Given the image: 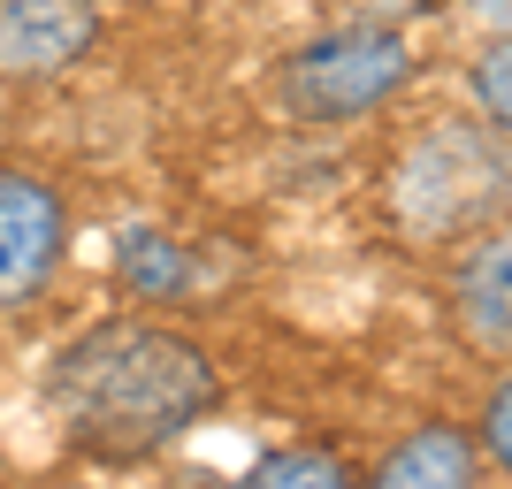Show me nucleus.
<instances>
[{
	"label": "nucleus",
	"instance_id": "nucleus-1",
	"mask_svg": "<svg viewBox=\"0 0 512 489\" xmlns=\"http://www.w3.org/2000/svg\"><path fill=\"white\" fill-rule=\"evenodd\" d=\"M46 405H54L69 451H85V459H153L222 405V367L199 337H184L169 321L115 314L54 352Z\"/></svg>",
	"mask_w": 512,
	"mask_h": 489
},
{
	"label": "nucleus",
	"instance_id": "nucleus-2",
	"mask_svg": "<svg viewBox=\"0 0 512 489\" xmlns=\"http://www.w3.org/2000/svg\"><path fill=\"white\" fill-rule=\"evenodd\" d=\"M383 207L413 245H467L512 222V138L482 115H428L398 138L383 169Z\"/></svg>",
	"mask_w": 512,
	"mask_h": 489
},
{
	"label": "nucleus",
	"instance_id": "nucleus-3",
	"mask_svg": "<svg viewBox=\"0 0 512 489\" xmlns=\"http://www.w3.org/2000/svg\"><path fill=\"white\" fill-rule=\"evenodd\" d=\"M421 77V46L398 16H344L329 31H314L306 46H291L276 69V107L306 130L367 123L398 107Z\"/></svg>",
	"mask_w": 512,
	"mask_h": 489
},
{
	"label": "nucleus",
	"instance_id": "nucleus-4",
	"mask_svg": "<svg viewBox=\"0 0 512 489\" xmlns=\"http://www.w3.org/2000/svg\"><path fill=\"white\" fill-rule=\"evenodd\" d=\"M69 260V192L31 161H0V321L31 314Z\"/></svg>",
	"mask_w": 512,
	"mask_h": 489
},
{
	"label": "nucleus",
	"instance_id": "nucleus-5",
	"mask_svg": "<svg viewBox=\"0 0 512 489\" xmlns=\"http://www.w3.org/2000/svg\"><path fill=\"white\" fill-rule=\"evenodd\" d=\"M100 46V0H0V85H54Z\"/></svg>",
	"mask_w": 512,
	"mask_h": 489
},
{
	"label": "nucleus",
	"instance_id": "nucleus-6",
	"mask_svg": "<svg viewBox=\"0 0 512 489\" xmlns=\"http://www.w3.org/2000/svg\"><path fill=\"white\" fill-rule=\"evenodd\" d=\"M451 321L482 360L512 367V222L474 230L451 253Z\"/></svg>",
	"mask_w": 512,
	"mask_h": 489
},
{
	"label": "nucleus",
	"instance_id": "nucleus-7",
	"mask_svg": "<svg viewBox=\"0 0 512 489\" xmlns=\"http://www.w3.org/2000/svg\"><path fill=\"white\" fill-rule=\"evenodd\" d=\"M482 482H490V459L474 444V428L451 421V413H421V421L360 474V489H482Z\"/></svg>",
	"mask_w": 512,
	"mask_h": 489
},
{
	"label": "nucleus",
	"instance_id": "nucleus-8",
	"mask_svg": "<svg viewBox=\"0 0 512 489\" xmlns=\"http://www.w3.org/2000/svg\"><path fill=\"white\" fill-rule=\"evenodd\" d=\"M115 283H123L138 306H176V298L199 283V260L184 253L169 230H146V222H138V230L115 237Z\"/></svg>",
	"mask_w": 512,
	"mask_h": 489
},
{
	"label": "nucleus",
	"instance_id": "nucleus-9",
	"mask_svg": "<svg viewBox=\"0 0 512 489\" xmlns=\"http://www.w3.org/2000/svg\"><path fill=\"white\" fill-rule=\"evenodd\" d=\"M230 489H360V467L329 444H283L253 474H237Z\"/></svg>",
	"mask_w": 512,
	"mask_h": 489
},
{
	"label": "nucleus",
	"instance_id": "nucleus-10",
	"mask_svg": "<svg viewBox=\"0 0 512 489\" xmlns=\"http://www.w3.org/2000/svg\"><path fill=\"white\" fill-rule=\"evenodd\" d=\"M467 115L512 138V31H490L467 62Z\"/></svg>",
	"mask_w": 512,
	"mask_h": 489
},
{
	"label": "nucleus",
	"instance_id": "nucleus-11",
	"mask_svg": "<svg viewBox=\"0 0 512 489\" xmlns=\"http://www.w3.org/2000/svg\"><path fill=\"white\" fill-rule=\"evenodd\" d=\"M467 428H474V444H482V459L512 482V367L490 375V390H482V405H474Z\"/></svg>",
	"mask_w": 512,
	"mask_h": 489
},
{
	"label": "nucleus",
	"instance_id": "nucleus-12",
	"mask_svg": "<svg viewBox=\"0 0 512 489\" xmlns=\"http://www.w3.org/2000/svg\"><path fill=\"white\" fill-rule=\"evenodd\" d=\"M467 8L490 23V31H512V0H467Z\"/></svg>",
	"mask_w": 512,
	"mask_h": 489
},
{
	"label": "nucleus",
	"instance_id": "nucleus-13",
	"mask_svg": "<svg viewBox=\"0 0 512 489\" xmlns=\"http://www.w3.org/2000/svg\"><path fill=\"white\" fill-rule=\"evenodd\" d=\"M62 489H100V482H62Z\"/></svg>",
	"mask_w": 512,
	"mask_h": 489
}]
</instances>
